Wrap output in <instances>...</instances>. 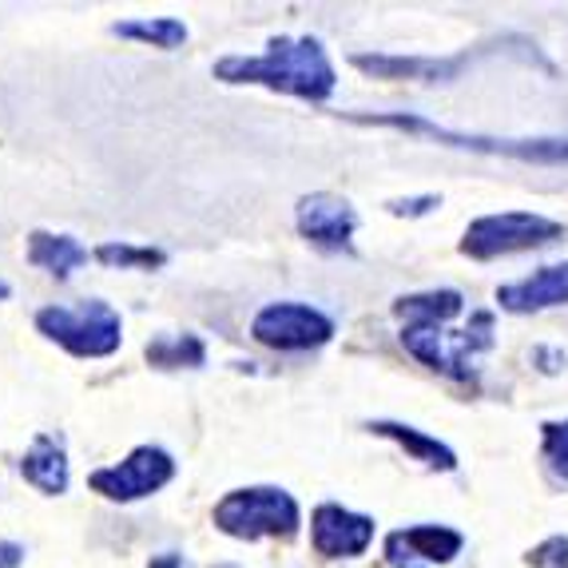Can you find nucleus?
Wrapping results in <instances>:
<instances>
[{
  "label": "nucleus",
  "mask_w": 568,
  "mask_h": 568,
  "mask_svg": "<svg viewBox=\"0 0 568 568\" xmlns=\"http://www.w3.org/2000/svg\"><path fill=\"white\" fill-rule=\"evenodd\" d=\"M215 77L227 80V84H263L271 92L298 95V100H311V104L331 100L334 84H338L326 48L314 37H275L266 44L263 57L219 60Z\"/></svg>",
  "instance_id": "f257e3e1"
},
{
  "label": "nucleus",
  "mask_w": 568,
  "mask_h": 568,
  "mask_svg": "<svg viewBox=\"0 0 568 568\" xmlns=\"http://www.w3.org/2000/svg\"><path fill=\"white\" fill-rule=\"evenodd\" d=\"M298 501L275 485H255V489H235L215 505V529L235 540L258 537H294L298 532Z\"/></svg>",
  "instance_id": "f03ea898"
},
{
  "label": "nucleus",
  "mask_w": 568,
  "mask_h": 568,
  "mask_svg": "<svg viewBox=\"0 0 568 568\" xmlns=\"http://www.w3.org/2000/svg\"><path fill=\"white\" fill-rule=\"evenodd\" d=\"M37 331L44 338L60 342L77 358H108V354L120 351L123 342L120 314L108 303H100V298L80 306H44L37 314Z\"/></svg>",
  "instance_id": "7ed1b4c3"
},
{
  "label": "nucleus",
  "mask_w": 568,
  "mask_h": 568,
  "mask_svg": "<svg viewBox=\"0 0 568 568\" xmlns=\"http://www.w3.org/2000/svg\"><path fill=\"white\" fill-rule=\"evenodd\" d=\"M565 235V223L549 215H532V211H501V215H481L465 227L462 239V255L477 258H501L517 255V251H532V246H545L552 239Z\"/></svg>",
  "instance_id": "20e7f679"
},
{
  "label": "nucleus",
  "mask_w": 568,
  "mask_h": 568,
  "mask_svg": "<svg viewBox=\"0 0 568 568\" xmlns=\"http://www.w3.org/2000/svg\"><path fill=\"white\" fill-rule=\"evenodd\" d=\"M362 123H382V128H398V132L426 135V140L449 143L462 152H485V155H509L521 163H568V140H493V135H465L437 128V123L422 120V115H354Z\"/></svg>",
  "instance_id": "39448f33"
},
{
  "label": "nucleus",
  "mask_w": 568,
  "mask_h": 568,
  "mask_svg": "<svg viewBox=\"0 0 568 568\" xmlns=\"http://www.w3.org/2000/svg\"><path fill=\"white\" fill-rule=\"evenodd\" d=\"M251 338L271 351H314L334 338V318L306 303H271L255 314Z\"/></svg>",
  "instance_id": "423d86ee"
},
{
  "label": "nucleus",
  "mask_w": 568,
  "mask_h": 568,
  "mask_svg": "<svg viewBox=\"0 0 568 568\" xmlns=\"http://www.w3.org/2000/svg\"><path fill=\"white\" fill-rule=\"evenodd\" d=\"M171 477H175V462H171L168 449L140 446L123 457L120 465L95 469V474L88 477V485H92V493L108 497V501H140V497L160 493Z\"/></svg>",
  "instance_id": "0eeeda50"
},
{
  "label": "nucleus",
  "mask_w": 568,
  "mask_h": 568,
  "mask_svg": "<svg viewBox=\"0 0 568 568\" xmlns=\"http://www.w3.org/2000/svg\"><path fill=\"white\" fill-rule=\"evenodd\" d=\"M294 223H298V235L311 239V243L323 246V251H351V239H354V231H358V211L342 200V195L314 191V195L298 200Z\"/></svg>",
  "instance_id": "6e6552de"
},
{
  "label": "nucleus",
  "mask_w": 568,
  "mask_h": 568,
  "mask_svg": "<svg viewBox=\"0 0 568 568\" xmlns=\"http://www.w3.org/2000/svg\"><path fill=\"white\" fill-rule=\"evenodd\" d=\"M465 549V537L449 525H414V529L389 532L386 560L394 568H429L449 565Z\"/></svg>",
  "instance_id": "1a4fd4ad"
},
{
  "label": "nucleus",
  "mask_w": 568,
  "mask_h": 568,
  "mask_svg": "<svg viewBox=\"0 0 568 568\" xmlns=\"http://www.w3.org/2000/svg\"><path fill=\"white\" fill-rule=\"evenodd\" d=\"M311 540L318 557H362L369 549V540H374V521L362 517V513L342 509V505H318L311 517Z\"/></svg>",
  "instance_id": "9d476101"
},
{
  "label": "nucleus",
  "mask_w": 568,
  "mask_h": 568,
  "mask_svg": "<svg viewBox=\"0 0 568 568\" xmlns=\"http://www.w3.org/2000/svg\"><path fill=\"white\" fill-rule=\"evenodd\" d=\"M469 52H457V57H389V52H358L351 57L354 68H362L366 77L374 80H422V84H446L457 80L469 68Z\"/></svg>",
  "instance_id": "9b49d317"
},
{
  "label": "nucleus",
  "mask_w": 568,
  "mask_h": 568,
  "mask_svg": "<svg viewBox=\"0 0 568 568\" xmlns=\"http://www.w3.org/2000/svg\"><path fill=\"white\" fill-rule=\"evenodd\" d=\"M497 303L509 314H532V311H552V306H568V263L540 266L537 275L509 283L497 291Z\"/></svg>",
  "instance_id": "f8f14e48"
},
{
  "label": "nucleus",
  "mask_w": 568,
  "mask_h": 568,
  "mask_svg": "<svg viewBox=\"0 0 568 568\" xmlns=\"http://www.w3.org/2000/svg\"><path fill=\"white\" fill-rule=\"evenodd\" d=\"M20 474H24V481L37 485L40 493H48V497H60V493H68V454H64V442L52 434H37L32 437L29 454H24V462H20Z\"/></svg>",
  "instance_id": "ddd939ff"
},
{
  "label": "nucleus",
  "mask_w": 568,
  "mask_h": 568,
  "mask_svg": "<svg viewBox=\"0 0 568 568\" xmlns=\"http://www.w3.org/2000/svg\"><path fill=\"white\" fill-rule=\"evenodd\" d=\"M465 311L462 291H422V294H406L394 303V314L409 331H442L446 323H454L457 314Z\"/></svg>",
  "instance_id": "4468645a"
},
{
  "label": "nucleus",
  "mask_w": 568,
  "mask_h": 568,
  "mask_svg": "<svg viewBox=\"0 0 568 568\" xmlns=\"http://www.w3.org/2000/svg\"><path fill=\"white\" fill-rule=\"evenodd\" d=\"M369 434L389 437V442H398L414 462H422L426 469H437V474H454L457 469V454L446 446V442H437V437L422 434L414 426H402V422H369Z\"/></svg>",
  "instance_id": "2eb2a0df"
},
{
  "label": "nucleus",
  "mask_w": 568,
  "mask_h": 568,
  "mask_svg": "<svg viewBox=\"0 0 568 568\" xmlns=\"http://www.w3.org/2000/svg\"><path fill=\"white\" fill-rule=\"evenodd\" d=\"M29 263L48 271V275L68 278L77 266L88 263V251L77 243L72 235H48V231H37L29 239Z\"/></svg>",
  "instance_id": "dca6fc26"
},
{
  "label": "nucleus",
  "mask_w": 568,
  "mask_h": 568,
  "mask_svg": "<svg viewBox=\"0 0 568 568\" xmlns=\"http://www.w3.org/2000/svg\"><path fill=\"white\" fill-rule=\"evenodd\" d=\"M207 351L195 334H163V338L148 342V362L160 369H180V366H203Z\"/></svg>",
  "instance_id": "f3484780"
},
{
  "label": "nucleus",
  "mask_w": 568,
  "mask_h": 568,
  "mask_svg": "<svg viewBox=\"0 0 568 568\" xmlns=\"http://www.w3.org/2000/svg\"><path fill=\"white\" fill-rule=\"evenodd\" d=\"M115 37L123 40H143L152 48H180L187 40V24L175 17H155V20H120L115 24Z\"/></svg>",
  "instance_id": "a211bd4d"
},
{
  "label": "nucleus",
  "mask_w": 568,
  "mask_h": 568,
  "mask_svg": "<svg viewBox=\"0 0 568 568\" xmlns=\"http://www.w3.org/2000/svg\"><path fill=\"white\" fill-rule=\"evenodd\" d=\"M95 258H100L104 266H120V271H152V266L168 263V255L155 251V246H132V243L95 246Z\"/></svg>",
  "instance_id": "6ab92c4d"
},
{
  "label": "nucleus",
  "mask_w": 568,
  "mask_h": 568,
  "mask_svg": "<svg viewBox=\"0 0 568 568\" xmlns=\"http://www.w3.org/2000/svg\"><path fill=\"white\" fill-rule=\"evenodd\" d=\"M402 346L414 354L417 362H426L429 369L449 378V358H446V334L442 331H402Z\"/></svg>",
  "instance_id": "aec40b11"
},
{
  "label": "nucleus",
  "mask_w": 568,
  "mask_h": 568,
  "mask_svg": "<svg viewBox=\"0 0 568 568\" xmlns=\"http://www.w3.org/2000/svg\"><path fill=\"white\" fill-rule=\"evenodd\" d=\"M540 429H545V442H540L545 446V462H549L552 474L568 481V417L565 422H545Z\"/></svg>",
  "instance_id": "412c9836"
},
{
  "label": "nucleus",
  "mask_w": 568,
  "mask_h": 568,
  "mask_svg": "<svg viewBox=\"0 0 568 568\" xmlns=\"http://www.w3.org/2000/svg\"><path fill=\"white\" fill-rule=\"evenodd\" d=\"M532 568H568V537H549L540 540L537 549H529Z\"/></svg>",
  "instance_id": "4be33fe9"
},
{
  "label": "nucleus",
  "mask_w": 568,
  "mask_h": 568,
  "mask_svg": "<svg viewBox=\"0 0 568 568\" xmlns=\"http://www.w3.org/2000/svg\"><path fill=\"white\" fill-rule=\"evenodd\" d=\"M386 207H389V215L417 219V215H429L434 207H442V200H437V195H417V200H389Z\"/></svg>",
  "instance_id": "5701e85b"
},
{
  "label": "nucleus",
  "mask_w": 568,
  "mask_h": 568,
  "mask_svg": "<svg viewBox=\"0 0 568 568\" xmlns=\"http://www.w3.org/2000/svg\"><path fill=\"white\" fill-rule=\"evenodd\" d=\"M24 565V549L12 540H0V568H20Z\"/></svg>",
  "instance_id": "b1692460"
},
{
  "label": "nucleus",
  "mask_w": 568,
  "mask_h": 568,
  "mask_svg": "<svg viewBox=\"0 0 568 568\" xmlns=\"http://www.w3.org/2000/svg\"><path fill=\"white\" fill-rule=\"evenodd\" d=\"M532 358L537 362H545V374H557L560 366H565V354H557V351H545V346H537V351H532Z\"/></svg>",
  "instance_id": "393cba45"
},
{
  "label": "nucleus",
  "mask_w": 568,
  "mask_h": 568,
  "mask_svg": "<svg viewBox=\"0 0 568 568\" xmlns=\"http://www.w3.org/2000/svg\"><path fill=\"white\" fill-rule=\"evenodd\" d=\"M148 568H183V557H175V552H160V557H152V565Z\"/></svg>",
  "instance_id": "a878e982"
},
{
  "label": "nucleus",
  "mask_w": 568,
  "mask_h": 568,
  "mask_svg": "<svg viewBox=\"0 0 568 568\" xmlns=\"http://www.w3.org/2000/svg\"><path fill=\"white\" fill-rule=\"evenodd\" d=\"M9 294H12V291H9V283H0V298H9Z\"/></svg>",
  "instance_id": "bb28decb"
},
{
  "label": "nucleus",
  "mask_w": 568,
  "mask_h": 568,
  "mask_svg": "<svg viewBox=\"0 0 568 568\" xmlns=\"http://www.w3.org/2000/svg\"><path fill=\"white\" fill-rule=\"evenodd\" d=\"M223 568H235V565H223Z\"/></svg>",
  "instance_id": "cd10ccee"
}]
</instances>
